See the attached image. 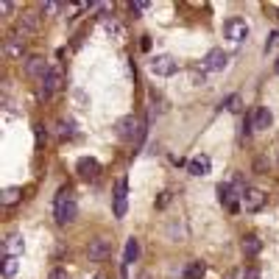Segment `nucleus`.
<instances>
[{"instance_id":"nucleus-1","label":"nucleus","mask_w":279,"mask_h":279,"mask_svg":"<svg viewBox=\"0 0 279 279\" xmlns=\"http://www.w3.org/2000/svg\"><path fill=\"white\" fill-rule=\"evenodd\" d=\"M76 213H79V206H76V198H73V190L70 187H61L56 193V201H53V215H56V224L59 226H67L76 221Z\"/></svg>"},{"instance_id":"nucleus-2","label":"nucleus","mask_w":279,"mask_h":279,"mask_svg":"<svg viewBox=\"0 0 279 279\" xmlns=\"http://www.w3.org/2000/svg\"><path fill=\"white\" fill-rule=\"evenodd\" d=\"M117 137L120 140H137V143H143V137H146V128L140 126V120L134 115H126L117 120Z\"/></svg>"},{"instance_id":"nucleus-3","label":"nucleus","mask_w":279,"mask_h":279,"mask_svg":"<svg viewBox=\"0 0 279 279\" xmlns=\"http://www.w3.org/2000/svg\"><path fill=\"white\" fill-rule=\"evenodd\" d=\"M61 84H64V70H61V64H50V70L45 73L42 84H39V98H50Z\"/></svg>"},{"instance_id":"nucleus-4","label":"nucleus","mask_w":279,"mask_h":279,"mask_svg":"<svg viewBox=\"0 0 279 279\" xmlns=\"http://www.w3.org/2000/svg\"><path fill=\"white\" fill-rule=\"evenodd\" d=\"M224 34H226V39H232L235 45H240V42L249 39L251 28H249V23H246L243 17H229L224 23Z\"/></svg>"},{"instance_id":"nucleus-5","label":"nucleus","mask_w":279,"mask_h":279,"mask_svg":"<svg viewBox=\"0 0 279 279\" xmlns=\"http://www.w3.org/2000/svg\"><path fill=\"white\" fill-rule=\"evenodd\" d=\"M226 64H229V56H226L221 48H215V50H210V53L201 59L198 70H201V73H221Z\"/></svg>"},{"instance_id":"nucleus-6","label":"nucleus","mask_w":279,"mask_h":279,"mask_svg":"<svg viewBox=\"0 0 279 279\" xmlns=\"http://www.w3.org/2000/svg\"><path fill=\"white\" fill-rule=\"evenodd\" d=\"M148 70H151L154 76H162V79H170V76H176V73H179V61L173 59V56H157V59H151Z\"/></svg>"},{"instance_id":"nucleus-7","label":"nucleus","mask_w":279,"mask_h":279,"mask_svg":"<svg viewBox=\"0 0 279 279\" xmlns=\"http://www.w3.org/2000/svg\"><path fill=\"white\" fill-rule=\"evenodd\" d=\"M265 201H268V195L262 193V190L246 187V193H243V198H240V206L246 213H260L262 206H265Z\"/></svg>"},{"instance_id":"nucleus-8","label":"nucleus","mask_w":279,"mask_h":279,"mask_svg":"<svg viewBox=\"0 0 279 279\" xmlns=\"http://www.w3.org/2000/svg\"><path fill=\"white\" fill-rule=\"evenodd\" d=\"M240 198H243V193H240V190H237L232 182L218 184V201L226 206V210H232V213H235L237 206H240Z\"/></svg>"},{"instance_id":"nucleus-9","label":"nucleus","mask_w":279,"mask_h":279,"mask_svg":"<svg viewBox=\"0 0 279 279\" xmlns=\"http://www.w3.org/2000/svg\"><path fill=\"white\" fill-rule=\"evenodd\" d=\"M112 251V240L109 237H95V240H90V249H87V257H90V262H101L106 260Z\"/></svg>"},{"instance_id":"nucleus-10","label":"nucleus","mask_w":279,"mask_h":279,"mask_svg":"<svg viewBox=\"0 0 279 279\" xmlns=\"http://www.w3.org/2000/svg\"><path fill=\"white\" fill-rule=\"evenodd\" d=\"M50 70V64L42 59V56H28L25 59V76H31V79H45V73Z\"/></svg>"},{"instance_id":"nucleus-11","label":"nucleus","mask_w":279,"mask_h":279,"mask_svg":"<svg viewBox=\"0 0 279 279\" xmlns=\"http://www.w3.org/2000/svg\"><path fill=\"white\" fill-rule=\"evenodd\" d=\"M3 53H6L9 59H23V53H25V39L20 37V34H9V39L3 42Z\"/></svg>"},{"instance_id":"nucleus-12","label":"nucleus","mask_w":279,"mask_h":279,"mask_svg":"<svg viewBox=\"0 0 279 279\" xmlns=\"http://www.w3.org/2000/svg\"><path fill=\"white\" fill-rule=\"evenodd\" d=\"M76 170H79L81 179H98L101 165H98V159H92V157H81L79 162H76Z\"/></svg>"},{"instance_id":"nucleus-13","label":"nucleus","mask_w":279,"mask_h":279,"mask_svg":"<svg viewBox=\"0 0 279 279\" xmlns=\"http://www.w3.org/2000/svg\"><path fill=\"white\" fill-rule=\"evenodd\" d=\"M210 168H213V159L206 157V154H198V157H193L187 162V170L193 173V176H206V173H210Z\"/></svg>"},{"instance_id":"nucleus-14","label":"nucleus","mask_w":279,"mask_h":279,"mask_svg":"<svg viewBox=\"0 0 279 279\" xmlns=\"http://www.w3.org/2000/svg\"><path fill=\"white\" fill-rule=\"evenodd\" d=\"M126 179H120L115 187V218H123L126 215V206H128V198H126Z\"/></svg>"},{"instance_id":"nucleus-15","label":"nucleus","mask_w":279,"mask_h":279,"mask_svg":"<svg viewBox=\"0 0 279 279\" xmlns=\"http://www.w3.org/2000/svg\"><path fill=\"white\" fill-rule=\"evenodd\" d=\"M17 28L23 31V34H37V31H39V14H34V12H25V14H20V20H17Z\"/></svg>"},{"instance_id":"nucleus-16","label":"nucleus","mask_w":279,"mask_h":279,"mask_svg":"<svg viewBox=\"0 0 279 279\" xmlns=\"http://www.w3.org/2000/svg\"><path fill=\"white\" fill-rule=\"evenodd\" d=\"M271 112H268V106H257L254 109V115H251V126L257 128V131H262V128H268L271 126Z\"/></svg>"},{"instance_id":"nucleus-17","label":"nucleus","mask_w":279,"mask_h":279,"mask_svg":"<svg viewBox=\"0 0 279 279\" xmlns=\"http://www.w3.org/2000/svg\"><path fill=\"white\" fill-rule=\"evenodd\" d=\"M240 249H243V254H246V257H257L262 251V240L257 235H246V237H243V243H240Z\"/></svg>"},{"instance_id":"nucleus-18","label":"nucleus","mask_w":279,"mask_h":279,"mask_svg":"<svg viewBox=\"0 0 279 279\" xmlns=\"http://www.w3.org/2000/svg\"><path fill=\"white\" fill-rule=\"evenodd\" d=\"M103 28H106V34H109L112 39H117V42H123V39H126V28H123L115 17H103Z\"/></svg>"},{"instance_id":"nucleus-19","label":"nucleus","mask_w":279,"mask_h":279,"mask_svg":"<svg viewBox=\"0 0 279 279\" xmlns=\"http://www.w3.org/2000/svg\"><path fill=\"white\" fill-rule=\"evenodd\" d=\"M137 257H140V243H137V237H128V240H126V249H123V268L131 265Z\"/></svg>"},{"instance_id":"nucleus-20","label":"nucleus","mask_w":279,"mask_h":279,"mask_svg":"<svg viewBox=\"0 0 279 279\" xmlns=\"http://www.w3.org/2000/svg\"><path fill=\"white\" fill-rule=\"evenodd\" d=\"M23 249H25V240H23V235H9L6 237V254H12V257H17V254H23Z\"/></svg>"},{"instance_id":"nucleus-21","label":"nucleus","mask_w":279,"mask_h":279,"mask_svg":"<svg viewBox=\"0 0 279 279\" xmlns=\"http://www.w3.org/2000/svg\"><path fill=\"white\" fill-rule=\"evenodd\" d=\"M204 273H206V262H201V260H193L184 268V279H201Z\"/></svg>"},{"instance_id":"nucleus-22","label":"nucleus","mask_w":279,"mask_h":279,"mask_svg":"<svg viewBox=\"0 0 279 279\" xmlns=\"http://www.w3.org/2000/svg\"><path fill=\"white\" fill-rule=\"evenodd\" d=\"M20 195H23V190H20V187H6L3 193H0V204H3V206H14L20 201Z\"/></svg>"},{"instance_id":"nucleus-23","label":"nucleus","mask_w":279,"mask_h":279,"mask_svg":"<svg viewBox=\"0 0 279 279\" xmlns=\"http://www.w3.org/2000/svg\"><path fill=\"white\" fill-rule=\"evenodd\" d=\"M224 109L232 112V115H237V112L243 109V101H240V95H237V92H235V95H229V98L224 101Z\"/></svg>"},{"instance_id":"nucleus-24","label":"nucleus","mask_w":279,"mask_h":279,"mask_svg":"<svg viewBox=\"0 0 279 279\" xmlns=\"http://www.w3.org/2000/svg\"><path fill=\"white\" fill-rule=\"evenodd\" d=\"M17 273V257H12V254H6L3 257V276H14Z\"/></svg>"},{"instance_id":"nucleus-25","label":"nucleus","mask_w":279,"mask_h":279,"mask_svg":"<svg viewBox=\"0 0 279 279\" xmlns=\"http://www.w3.org/2000/svg\"><path fill=\"white\" fill-rule=\"evenodd\" d=\"M56 134H59V137H73V123H70V120H61L59 123V126H56Z\"/></svg>"},{"instance_id":"nucleus-26","label":"nucleus","mask_w":279,"mask_h":279,"mask_svg":"<svg viewBox=\"0 0 279 279\" xmlns=\"http://www.w3.org/2000/svg\"><path fill=\"white\" fill-rule=\"evenodd\" d=\"M48 279H70V273L64 271V268H53V271H50V276Z\"/></svg>"},{"instance_id":"nucleus-27","label":"nucleus","mask_w":279,"mask_h":279,"mask_svg":"<svg viewBox=\"0 0 279 279\" xmlns=\"http://www.w3.org/2000/svg\"><path fill=\"white\" fill-rule=\"evenodd\" d=\"M61 9V3H42V12L45 14H56Z\"/></svg>"},{"instance_id":"nucleus-28","label":"nucleus","mask_w":279,"mask_h":279,"mask_svg":"<svg viewBox=\"0 0 279 279\" xmlns=\"http://www.w3.org/2000/svg\"><path fill=\"white\" fill-rule=\"evenodd\" d=\"M276 45H279V34H271V39L265 42V53H271V50L276 48Z\"/></svg>"},{"instance_id":"nucleus-29","label":"nucleus","mask_w":279,"mask_h":279,"mask_svg":"<svg viewBox=\"0 0 279 279\" xmlns=\"http://www.w3.org/2000/svg\"><path fill=\"white\" fill-rule=\"evenodd\" d=\"M240 279H260V271H257V268H246V273H243Z\"/></svg>"},{"instance_id":"nucleus-30","label":"nucleus","mask_w":279,"mask_h":279,"mask_svg":"<svg viewBox=\"0 0 279 279\" xmlns=\"http://www.w3.org/2000/svg\"><path fill=\"white\" fill-rule=\"evenodd\" d=\"M134 12H146V9H151V3H146V0H137V3H131Z\"/></svg>"},{"instance_id":"nucleus-31","label":"nucleus","mask_w":279,"mask_h":279,"mask_svg":"<svg viewBox=\"0 0 279 279\" xmlns=\"http://www.w3.org/2000/svg\"><path fill=\"white\" fill-rule=\"evenodd\" d=\"M168 201H170V193H162L159 201H157V206H168Z\"/></svg>"},{"instance_id":"nucleus-32","label":"nucleus","mask_w":279,"mask_h":279,"mask_svg":"<svg viewBox=\"0 0 279 279\" xmlns=\"http://www.w3.org/2000/svg\"><path fill=\"white\" fill-rule=\"evenodd\" d=\"M140 48H143V50H148V48H151V39H148V37H143V42H140Z\"/></svg>"},{"instance_id":"nucleus-33","label":"nucleus","mask_w":279,"mask_h":279,"mask_svg":"<svg viewBox=\"0 0 279 279\" xmlns=\"http://www.w3.org/2000/svg\"><path fill=\"white\" fill-rule=\"evenodd\" d=\"M273 70H276V76H279V59H276V64H273Z\"/></svg>"},{"instance_id":"nucleus-34","label":"nucleus","mask_w":279,"mask_h":279,"mask_svg":"<svg viewBox=\"0 0 279 279\" xmlns=\"http://www.w3.org/2000/svg\"><path fill=\"white\" fill-rule=\"evenodd\" d=\"M140 279H151V276H148V273H143V276H140Z\"/></svg>"},{"instance_id":"nucleus-35","label":"nucleus","mask_w":279,"mask_h":279,"mask_svg":"<svg viewBox=\"0 0 279 279\" xmlns=\"http://www.w3.org/2000/svg\"><path fill=\"white\" fill-rule=\"evenodd\" d=\"M226 279H235V276H232V273H229V276H226Z\"/></svg>"},{"instance_id":"nucleus-36","label":"nucleus","mask_w":279,"mask_h":279,"mask_svg":"<svg viewBox=\"0 0 279 279\" xmlns=\"http://www.w3.org/2000/svg\"><path fill=\"white\" fill-rule=\"evenodd\" d=\"M92 279H103V276H92Z\"/></svg>"}]
</instances>
